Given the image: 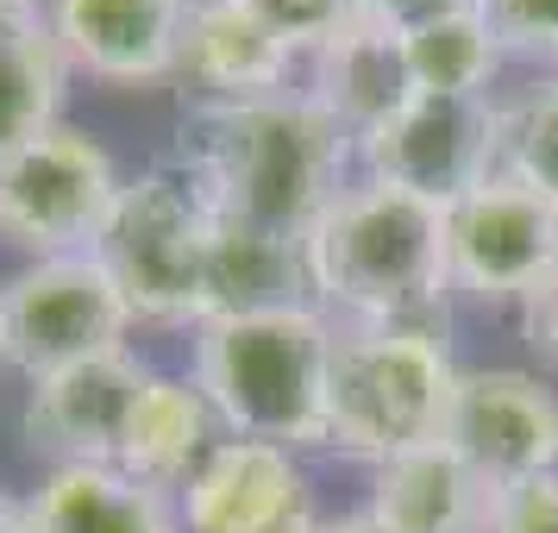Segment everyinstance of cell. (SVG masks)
Instances as JSON below:
<instances>
[{"mask_svg": "<svg viewBox=\"0 0 558 533\" xmlns=\"http://www.w3.org/2000/svg\"><path fill=\"white\" fill-rule=\"evenodd\" d=\"M302 95L357 145L364 132L383 126V120L414 95L408 63H402V32L371 26V20L345 26L332 45H320V51L307 57V88Z\"/></svg>", "mask_w": 558, "mask_h": 533, "instance_id": "cell-16", "label": "cell"}, {"mask_svg": "<svg viewBox=\"0 0 558 533\" xmlns=\"http://www.w3.org/2000/svg\"><path fill=\"white\" fill-rule=\"evenodd\" d=\"M364 182H389L414 202L452 207L502 170L496 95H408L383 126L352 145Z\"/></svg>", "mask_w": 558, "mask_h": 533, "instance_id": "cell-8", "label": "cell"}, {"mask_svg": "<svg viewBox=\"0 0 558 533\" xmlns=\"http://www.w3.org/2000/svg\"><path fill=\"white\" fill-rule=\"evenodd\" d=\"M502 120V170L558 207V76L527 82L521 95H496Z\"/></svg>", "mask_w": 558, "mask_h": 533, "instance_id": "cell-22", "label": "cell"}, {"mask_svg": "<svg viewBox=\"0 0 558 533\" xmlns=\"http://www.w3.org/2000/svg\"><path fill=\"white\" fill-rule=\"evenodd\" d=\"M477 0H357V20L371 26H389V32H414L427 20H446V13H471Z\"/></svg>", "mask_w": 558, "mask_h": 533, "instance_id": "cell-26", "label": "cell"}, {"mask_svg": "<svg viewBox=\"0 0 558 533\" xmlns=\"http://www.w3.org/2000/svg\"><path fill=\"white\" fill-rule=\"evenodd\" d=\"M0 533H26V508L7 502V496H0Z\"/></svg>", "mask_w": 558, "mask_h": 533, "instance_id": "cell-29", "label": "cell"}, {"mask_svg": "<svg viewBox=\"0 0 558 533\" xmlns=\"http://www.w3.org/2000/svg\"><path fill=\"white\" fill-rule=\"evenodd\" d=\"M132 302L95 252L32 257L20 277L0 282V364L20 377H57L70 364L126 352Z\"/></svg>", "mask_w": 558, "mask_h": 533, "instance_id": "cell-6", "label": "cell"}, {"mask_svg": "<svg viewBox=\"0 0 558 533\" xmlns=\"http://www.w3.org/2000/svg\"><path fill=\"white\" fill-rule=\"evenodd\" d=\"M26 533H182V514L170 489L120 464H51L26 502Z\"/></svg>", "mask_w": 558, "mask_h": 533, "instance_id": "cell-17", "label": "cell"}, {"mask_svg": "<svg viewBox=\"0 0 558 533\" xmlns=\"http://www.w3.org/2000/svg\"><path fill=\"white\" fill-rule=\"evenodd\" d=\"M496 496L558 471V389L533 371H458L439 433Z\"/></svg>", "mask_w": 558, "mask_h": 533, "instance_id": "cell-10", "label": "cell"}, {"mask_svg": "<svg viewBox=\"0 0 558 533\" xmlns=\"http://www.w3.org/2000/svg\"><path fill=\"white\" fill-rule=\"evenodd\" d=\"M239 7H252L257 20L302 57L332 45L345 26H357V0H239Z\"/></svg>", "mask_w": 558, "mask_h": 533, "instance_id": "cell-24", "label": "cell"}, {"mask_svg": "<svg viewBox=\"0 0 558 533\" xmlns=\"http://www.w3.org/2000/svg\"><path fill=\"white\" fill-rule=\"evenodd\" d=\"M63 82H70V57L57 45L45 7L0 20V157L57 126Z\"/></svg>", "mask_w": 558, "mask_h": 533, "instance_id": "cell-20", "label": "cell"}, {"mask_svg": "<svg viewBox=\"0 0 558 533\" xmlns=\"http://www.w3.org/2000/svg\"><path fill=\"white\" fill-rule=\"evenodd\" d=\"M220 439H227V433H220V421H214V408H207L202 389L182 383V377L151 371L145 396H138V408H132L126 446H120V471L177 496L182 483L207 464V452H214Z\"/></svg>", "mask_w": 558, "mask_h": 533, "instance_id": "cell-19", "label": "cell"}, {"mask_svg": "<svg viewBox=\"0 0 558 533\" xmlns=\"http://www.w3.org/2000/svg\"><path fill=\"white\" fill-rule=\"evenodd\" d=\"M145 383L151 371L132 352H107L57 377H38L26 402V446L51 464H120Z\"/></svg>", "mask_w": 558, "mask_h": 533, "instance_id": "cell-12", "label": "cell"}, {"mask_svg": "<svg viewBox=\"0 0 558 533\" xmlns=\"http://www.w3.org/2000/svg\"><path fill=\"white\" fill-rule=\"evenodd\" d=\"M177 170H189L220 214L302 239L327 214L332 195L352 182L357 163L352 138L295 88V95L239 107L195 101L182 113Z\"/></svg>", "mask_w": 558, "mask_h": 533, "instance_id": "cell-1", "label": "cell"}, {"mask_svg": "<svg viewBox=\"0 0 558 533\" xmlns=\"http://www.w3.org/2000/svg\"><path fill=\"white\" fill-rule=\"evenodd\" d=\"M402 63L414 95H489L508 57L489 20L471 7V13H446V20L402 32Z\"/></svg>", "mask_w": 558, "mask_h": 533, "instance_id": "cell-21", "label": "cell"}, {"mask_svg": "<svg viewBox=\"0 0 558 533\" xmlns=\"http://www.w3.org/2000/svg\"><path fill=\"white\" fill-rule=\"evenodd\" d=\"M120 163L88 132L57 120L32 145L0 157V239L32 257L95 252L120 207Z\"/></svg>", "mask_w": 558, "mask_h": 533, "instance_id": "cell-7", "label": "cell"}, {"mask_svg": "<svg viewBox=\"0 0 558 533\" xmlns=\"http://www.w3.org/2000/svg\"><path fill=\"white\" fill-rule=\"evenodd\" d=\"M502 57L558 70V0H477Z\"/></svg>", "mask_w": 558, "mask_h": 533, "instance_id": "cell-23", "label": "cell"}, {"mask_svg": "<svg viewBox=\"0 0 558 533\" xmlns=\"http://www.w3.org/2000/svg\"><path fill=\"white\" fill-rule=\"evenodd\" d=\"M320 533H389V528H383L377 514L364 508V514H339V521H320Z\"/></svg>", "mask_w": 558, "mask_h": 533, "instance_id": "cell-28", "label": "cell"}, {"mask_svg": "<svg viewBox=\"0 0 558 533\" xmlns=\"http://www.w3.org/2000/svg\"><path fill=\"white\" fill-rule=\"evenodd\" d=\"M177 514L182 533H320L295 452L264 439H220L177 489Z\"/></svg>", "mask_w": 558, "mask_h": 533, "instance_id": "cell-11", "label": "cell"}, {"mask_svg": "<svg viewBox=\"0 0 558 533\" xmlns=\"http://www.w3.org/2000/svg\"><path fill=\"white\" fill-rule=\"evenodd\" d=\"M332 339H339V327L314 302L202 320L195 389L207 396L220 433L289 446V452L327 446Z\"/></svg>", "mask_w": 558, "mask_h": 533, "instance_id": "cell-3", "label": "cell"}, {"mask_svg": "<svg viewBox=\"0 0 558 533\" xmlns=\"http://www.w3.org/2000/svg\"><path fill=\"white\" fill-rule=\"evenodd\" d=\"M38 0H0V20H13V13H32Z\"/></svg>", "mask_w": 558, "mask_h": 533, "instance_id": "cell-30", "label": "cell"}, {"mask_svg": "<svg viewBox=\"0 0 558 533\" xmlns=\"http://www.w3.org/2000/svg\"><path fill=\"white\" fill-rule=\"evenodd\" d=\"M307 295V257L302 239L252 220H232L214 207V232H207V302L202 320H227V314H257V307H295Z\"/></svg>", "mask_w": 558, "mask_h": 533, "instance_id": "cell-18", "label": "cell"}, {"mask_svg": "<svg viewBox=\"0 0 558 533\" xmlns=\"http://www.w3.org/2000/svg\"><path fill=\"white\" fill-rule=\"evenodd\" d=\"M207 232H214V202L195 177L177 163H157L120 189V207L107 220L101 257L120 295L138 320H170V327H202L207 302Z\"/></svg>", "mask_w": 558, "mask_h": 533, "instance_id": "cell-5", "label": "cell"}, {"mask_svg": "<svg viewBox=\"0 0 558 533\" xmlns=\"http://www.w3.org/2000/svg\"><path fill=\"white\" fill-rule=\"evenodd\" d=\"M307 295L339 327H433L446 320V207L389 182H345L302 232Z\"/></svg>", "mask_w": 558, "mask_h": 533, "instance_id": "cell-2", "label": "cell"}, {"mask_svg": "<svg viewBox=\"0 0 558 533\" xmlns=\"http://www.w3.org/2000/svg\"><path fill=\"white\" fill-rule=\"evenodd\" d=\"M489 533H558V471L502 489L489 508Z\"/></svg>", "mask_w": 558, "mask_h": 533, "instance_id": "cell-25", "label": "cell"}, {"mask_svg": "<svg viewBox=\"0 0 558 533\" xmlns=\"http://www.w3.org/2000/svg\"><path fill=\"white\" fill-rule=\"evenodd\" d=\"M527 339L558 364V277H553L546 295H533V302H527Z\"/></svg>", "mask_w": 558, "mask_h": 533, "instance_id": "cell-27", "label": "cell"}, {"mask_svg": "<svg viewBox=\"0 0 558 533\" xmlns=\"http://www.w3.org/2000/svg\"><path fill=\"white\" fill-rule=\"evenodd\" d=\"M307 57L289 51L277 32L239 0H195L189 26H182L177 76L195 88L207 107H239V101H270L295 95V70Z\"/></svg>", "mask_w": 558, "mask_h": 533, "instance_id": "cell-14", "label": "cell"}, {"mask_svg": "<svg viewBox=\"0 0 558 533\" xmlns=\"http://www.w3.org/2000/svg\"><path fill=\"white\" fill-rule=\"evenodd\" d=\"M446 277L452 295L527 307L558 277V207L496 170L464 202L446 207Z\"/></svg>", "mask_w": 558, "mask_h": 533, "instance_id": "cell-9", "label": "cell"}, {"mask_svg": "<svg viewBox=\"0 0 558 533\" xmlns=\"http://www.w3.org/2000/svg\"><path fill=\"white\" fill-rule=\"evenodd\" d=\"M458 364L433 327H339L327 377V446L371 464L446 433Z\"/></svg>", "mask_w": 558, "mask_h": 533, "instance_id": "cell-4", "label": "cell"}, {"mask_svg": "<svg viewBox=\"0 0 558 533\" xmlns=\"http://www.w3.org/2000/svg\"><path fill=\"white\" fill-rule=\"evenodd\" d=\"M189 7L195 0H45V20L70 70H88L113 88H145L177 76Z\"/></svg>", "mask_w": 558, "mask_h": 533, "instance_id": "cell-13", "label": "cell"}, {"mask_svg": "<svg viewBox=\"0 0 558 533\" xmlns=\"http://www.w3.org/2000/svg\"><path fill=\"white\" fill-rule=\"evenodd\" d=\"M489 508L496 489L446 439L377 464L371 483V514L389 533H489Z\"/></svg>", "mask_w": 558, "mask_h": 533, "instance_id": "cell-15", "label": "cell"}]
</instances>
